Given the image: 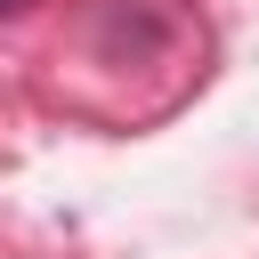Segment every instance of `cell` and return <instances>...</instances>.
<instances>
[{"label":"cell","mask_w":259,"mask_h":259,"mask_svg":"<svg viewBox=\"0 0 259 259\" xmlns=\"http://www.w3.org/2000/svg\"><path fill=\"white\" fill-rule=\"evenodd\" d=\"M8 8H24V0H0V16H8Z\"/></svg>","instance_id":"obj_1"}]
</instances>
